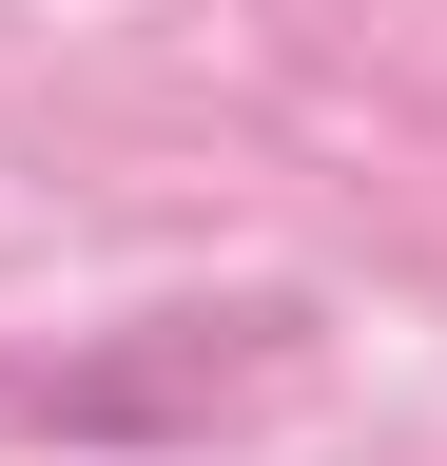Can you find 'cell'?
I'll use <instances>...</instances> for the list:
<instances>
[{"label": "cell", "mask_w": 447, "mask_h": 466, "mask_svg": "<svg viewBox=\"0 0 447 466\" xmlns=\"http://www.w3.org/2000/svg\"><path fill=\"white\" fill-rule=\"evenodd\" d=\"M292 370V311H156V370H0V428H214Z\"/></svg>", "instance_id": "1"}]
</instances>
